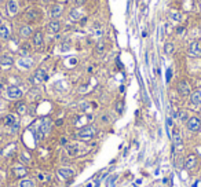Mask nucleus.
<instances>
[{
	"label": "nucleus",
	"instance_id": "nucleus-5",
	"mask_svg": "<svg viewBox=\"0 0 201 187\" xmlns=\"http://www.w3.org/2000/svg\"><path fill=\"white\" fill-rule=\"evenodd\" d=\"M6 94H7L8 99H19V98L22 96V90L15 87V85H10V87L7 88V91H6Z\"/></svg>",
	"mask_w": 201,
	"mask_h": 187
},
{
	"label": "nucleus",
	"instance_id": "nucleus-4",
	"mask_svg": "<svg viewBox=\"0 0 201 187\" xmlns=\"http://www.w3.org/2000/svg\"><path fill=\"white\" fill-rule=\"evenodd\" d=\"M186 127L190 132H197L200 131L201 128V120L199 117H190L187 121H186Z\"/></svg>",
	"mask_w": 201,
	"mask_h": 187
},
{
	"label": "nucleus",
	"instance_id": "nucleus-36",
	"mask_svg": "<svg viewBox=\"0 0 201 187\" xmlns=\"http://www.w3.org/2000/svg\"><path fill=\"white\" fill-rule=\"evenodd\" d=\"M142 36L146 37V36H147V32H146V30H143V32H142Z\"/></svg>",
	"mask_w": 201,
	"mask_h": 187
},
{
	"label": "nucleus",
	"instance_id": "nucleus-33",
	"mask_svg": "<svg viewBox=\"0 0 201 187\" xmlns=\"http://www.w3.org/2000/svg\"><path fill=\"white\" fill-rule=\"evenodd\" d=\"M123 108H124V105L121 102H117V105H116V110L119 112V113H123Z\"/></svg>",
	"mask_w": 201,
	"mask_h": 187
},
{
	"label": "nucleus",
	"instance_id": "nucleus-13",
	"mask_svg": "<svg viewBox=\"0 0 201 187\" xmlns=\"http://www.w3.org/2000/svg\"><path fill=\"white\" fill-rule=\"evenodd\" d=\"M185 167L187 169H193L197 167V157L194 154H189L185 158Z\"/></svg>",
	"mask_w": 201,
	"mask_h": 187
},
{
	"label": "nucleus",
	"instance_id": "nucleus-19",
	"mask_svg": "<svg viewBox=\"0 0 201 187\" xmlns=\"http://www.w3.org/2000/svg\"><path fill=\"white\" fill-rule=\"evenodd\" d=\"M32 33H33V29H32L31 26L23 25V26H21L19 28V36L21 37H29Z\"/></svg>",
	"mask_w": 201,
	"mask_h": 187
},
{
	"label": "nucleus",
	"instance_id": "nucleus-18",
	"mask_svg": "<svg viewBox=\"0 0 201 187\" xmlns=\"http://www.w3.org/2000/svg\"><path fill=\"white\" fill-rule=\"evenodd\" d=\"M190 102L191 105L194 106H201V92L200 91H196L190 95Z\"/></svg>",
	"mask_w": 201,
	"mask_h": 187
},
{
	"label": "nucleus",
	"instance_id": "nucleus-37",
	"mask_svg": "<svg viewBox=\"0 0 201 187\" xmlns=\"http://www.w3.org/2000/svg\"><path fill=\"white\" fill-rule=\"evenodd\" d=\"M85 187H94V183H88V185L85 186Z\"/></svg>",
	"mask_w": 201,
	"mask_h": 187
},
{
	"label": "nucleus",
	"instance_id": "nucleus-9",
	"mask_svg": "<svg viewBox=\"0 0 201 187\" xmlns=\"http://www.w3.org/2000/svg\"><path fill=\"white\" fill-rule=\"evenodd\" d=\"M40 18V11L37 8H29L25 13V19L29 21V22H33V21H37Z\"/></svg>",
	"mask_w": 201,
	"mask_h": 187
},
{
	"label": "nucleus",
	"instance_id": "nucleus-8",
	"mask_svg": "<svg viewBox=\"0 0 201 187\" xmlns=\"http://www.w3.org/2000/svg\"><path fill=\"white\" fill-rule=\"evenodd\" d=\"M47 79H48V75L44 69H37L33 75V83H36V84H41V83L47 81Z\"/></svg>",
	"mask_w": 201,
	"mask_h": 187
},
{
	"label": "nucleus",
	"instance_id": "nucleus-14",
	"mask_svg": "<svg viewBox=\"0 0 201 187\" xmlns=\"http://www.w3.org/2000/svg\"><path fill=\"white\" fill-rule=\"evenodd\" d=\"M62 14V6L61 4H52V7L50 8V17H51L52 19H57L58 17H59Z\"/></svg>",
	"mask_w": 201,
	"mask_h": 187
},
{
	"label": "nucleus",
	"instance_id": "nucleus-28",
	"mask_svg": "<svg viewBox=\"0 0 201 187\" xmlns=\"http://www.w3.org/2000/svg\"><path fill=\"white\" fill-rule=\"evenodd\" d=\"M176 117H179V120H181V121H187V120H189V117H187V112H186V110H181V112H178V113H176Z\"/></svg>",
	"mask_w": 201,
	"mask_h": 187
},
{
	"label": "nucleus",
	"instance_id": "nucleus-17",
	"mask_svg": "<svg viewBox=\"0 0 201 187\" xmlns=\"http://www.w3.org/2000/svg\"><path fill=\"white\" fill-rule=\"evenodd\" d=\"M48 29L52 33H58V32L61 30V22L58 19H52L51 22L48 23Z\"/></svg>",
	"mask_w": 201,
	"mask_h": 187
},
{
	"label": "nucleus",
	"instance_id": "nucleus-24",
	"mask_svg": "<svg viewBox=\"0 0 201 187\" xmlns=\"http://www.w3.org/2000/svg\"><path fill=\"white\" fill-rule=\"evenodd\" d=\"M174 51H175V46H174L172 43H170V41H168V43L164 44V52L167 55H172Z\"/></svg>",
	"mask_w": 201,
	"mask_h": 187
},
{
	"label": "nucleus",
	"instance_id": "nucleus-26",
	"mask_svg": "<svg viewBox=\"0 0 201 187\" xmlns=\"http://www.w3.org/2000/svg\"><path fill=\"white\" fill-rule=\"evenodd\" d=\"M19 187H35V183L31 179H22L19 182Z\"/></svg>",
	"mask_w": 201,
	"mask_h": 187
},
{
	"label": "nucleus",
	"instance_id": "nucleus-31",
	"mask_svg": "<svg viewBox=\"0 0 201 187\" xmlns=\"http://www.w3.org/2000/svg\"><path fill=\"white\" fill-rule=\"evenodd\" d=\"M21 160H22V161H25L26 164H29V162H31V158H29V156L26 153H22L21 154Z\"/></svg>",
	"mask_w": 201,
	"mask_h": 187
},
{
	"label": "nucleus",
	"instance_id": "nucleus-29",
	"mask_svg": "<svg viewBox=\"0 0 201 187\" xmlns=\"http://www.w3.org/2000/svg\"><path fill=\"white\" fill-rule=\"evenodd\" d=\"M26 110H28V109H26V105H25V103H19V105L17 106V112H18L19 114H25Z\"/></svg>",
	"mask_w": 201,
	"mask_h": 187
},
{
	"label": "nucleus",
	"instance_id": "nucleus-12",
	"mask_svg": "<svg viewBox=\"0 0 201 187\" xmlns=\"http://www.w3.org/2000/svg\"><path fill=\"white\" fill-rule=\"evenodd\" d=\"M65 150H66V156L68 157H76L79 154V151H80V147H79V144L72 143V144H66Z\"/></svg>",
	"mask_w": 201,
	"mask_h": 187
},
{
	"label": "nucleus",
	"instance_id": "nucleus-35",
	"mask_svg": "<svg viewBox=\"0 0 201 187\" xmlns=\"http://www.w3.org/2000/svg\"><path fill=\"white\" fill-rule=\"evenodd\" d=\"M61 143H62V144H66V139L62 138V139H61Z\"/></svg>",
	"mask_w": 201,
	"mask_h": 187
},
{
	"label": "nucleus",
	"instance_id": "nucleus-2",
	"mask_svg": "<svg viewBox=\"0 0 201 187\" xmlns=\"http://www.w3.org/2000/svg\"><path fill=\"white\" fill-rule=\"evenodd\" d=\"M94 136H95V127H92V125L83 127L80 131L77 132V138L83 139V140H90Z\"/></svg>",
	"mask_w": 201,
	"mask_h": 187
},
{
	"label": "nucleus",
	"instance_id": "nucleus-23",
	"mask_svg": "<svg viewBox=\"0 0 201 187\" xmlns=\"http://www.w3.org/2000/svg\"><path fill=\"white\" fill-rule=\"evenodd\" d=\"M171 136H172V140H174V144H175V146L181 144V132H179L178 128H174V131H172V133H171Z\"/></svg>",
	"mask_w": 201,
	"mask_h": 187
},
{
	"label": "nucleus",
	"instance_id": "nucleus-7",
	"mask_svg": "<svg viewBox=\"0 0 201 187\" xmlns=\"http://www.w3.org/2000/svg\"><path fill=\"white\" fill-rule=\"evenodd\" d=\"M178 92L179 95H182V96H189V95L191 94V85L189 84L187 81H181L178 84Z\"/></svg>",
	"mask_w": 201,
	"mask_h": 187
},
{
	"label": "nucleus",
	"instance_id": "nucleus-1",
	"mask_svg": "<svg viewBox=\"0 0 201 187\" xmlns=\"http://www.w3.org/2000/svg\"><path fill=\"white\" fill-rule=\"evenodd\" d=\"M50 129H51V120H48V118H44V120H41L39 123V127L36 128V138L41 140V139L44 138V136L47 135V133L50 132Z\"/></svg>",
	"mask_w": 201,
	"mask_h": 187
},
{
	"label": "nucleus",
	"instance_id": "nucleus-21",
	"mask_svg": "<svg viewBox=\"0 0 201 187\" xmlns=\"http://www.w3.org/2000/svg\"><path fill=\"white\" fill-rule=\"evenodd\" d=\"M13 63H14V59H13V56H10V55H3L2 58H0V65L4 67L11 66Z\"/></svg>",
	"mask_w": 201,
	"mask_h": 187
},
{
	"label": "nucleus",
	"instance_id": "nucleus-20",
	"mask_svg": "<svg viewBox=\"0 0 201 187\" xmlns=\"http://www.w3.org/2000/svg\"><path fill=\"white\" fill-rule=\"evenodd\" d=\"M13 173L15 177H23L28 175V169H26L25 167H15L13 169Z\"/></svg>",
	"mask_w": 201,
	"mask_h": 187
},
{
	"label": "nucleus",
	"instance_id": "nucleus-25",
	"mask_svg": "<svg viewBox=\"0 0 201 187\" xmlns=\"http://www.w3.org/2000/svg\"><path fill=\"white\" fill-rule=\"evenodd\" d=\"M170 18L174 21V22H181V19H182V15H181V13H178V11H170Z\"/></svg>",
	"mask_w": 201,
	"mask_h": 187
},
{
	"label": "nucleus",
	"instance_id": "nucleus-39",
	"mask_svg": "<svg viewBox=\"0 0 201 187\" xmlns=\"http://www.w3.org/2000/svg\"><path fill=\"white\" fill-rule=\"evenodd\" d=\"M43 2H44V3H47V2H50V0H43Z\"/></svg>",
	"mask_w": 201,
	"mask_h": 187
},
{
	"label": "nucleus",
	"instance_id": "nucleus-15",
	"mask_svg": "<svg viewBox=\"0 0 201 187\" xmlns=\"http://www.w3.org/2000/svg\"><path fill=\"white\" fill-rule=\"evenodd\" d=\"M58 173H59V176L62 179H70V177L75 176V171L70 168H61L59 171H58Z\"/></svg>",
	"mask_w": 201,
	"mask_h": 187
},
{
	"label": "nucleus",
	"instance_id": "nucleus-16",
	"mask_svg": "<svg viewBox=\"0 0 201 187\" xmlns=\"http://www.w3.org/2000/svg\"><path fill=\"white\" fill-rule=\"evenodd\" d=\"M11 36V30L8 25H0V39L2 40H8Z\"/></svg>",
	"mask_w": 201,
	"mask_h": 187
},
{
	"label": "nucleus",
	"instance_id": "nucleus-32",
	"mask_svg": "<svg viewBox=\"0 0 201 187\" xmlns=\"http://www.w3.org/2000/svg\"><path fill=\"white\" fill-rule=\"evenodd\" d=\"M117 179V175H113V177H109V180H108V187H113V183H114V180Z\"/></svg>",
	"mask_w": 201,
	"mask_h": 187
},
{
	"label": "nucleus",
	"instance_id": "nucleus-40",
	"mask_svg": "<svg viewBox=\"0 0 201 187\" xmlns=\"http://www.w3.org/2000/svg\"><path fill=\"white\" fill-rule=\"evenodd\" d=\"M0 22H2V18H0Z\"/></svg>",
	"mask_w": 201,
	"mask_h": 187
},
{
	"label": "nucleus",
	"instance_id": "nucleus-3",
	"mask_svg": "<svg viewBox=\"0 0 201 187\" xmlns=\"http://www.w3.org/2000/svg\"><path fill=\"white\" fill-rule=\"evenodd\" d=\"M3 123H4L6 127H8V128L11 129V132H17V129H18L19 124H18V118H17L15 114H7L4 118H3Z\"/></svg>",
	"mask_w": 201,
	"mask_h": 187
},
{
	"label": "nucleus",
	"instance_id": "nucleus-30",
	"mask_svg": "<svg viewBox=\"0 0 201 187\" xmlns=\"http://www.w3.org/2000/svg\"><path fill=\"white\" fill-rule=\"evenodd\" d=\"M171 79H172V69H171V67H168V69H167V75H165V81L170 83Z\"/></svg>",
	"mask_w": 201,
	"mask_h": 187
},
{
	"label": "nucleus",
	"instance_id": "nucleus-38",
	"mask_svg": "<svg viewBox=\"0 0 201 187\" xmlns=\"http://www.w3.org/2000/svg\"><path fill=\"white\" fill-rule=\"evenodd\" d=\"M2 91H3V87H2V85H0V95H2Z\"/></svg>",
	"mask_w": 201,
	"mask_h": 187
},
{
	"label": "nucleus",
	"instance_id": "nucleus-27",
	"mask_svg": "<svg viewBox=\"0 0 201 187\" xmlns=\"http://www.w3.org/2000/svg\"><path fill=\"white\" fill-rule=\"evenodd\" d=\"M70 17H72L73 19H80L81 18V11L80 10H77V8H73L72 11H70Z\"/></svg>",
	"mask_w": 201,
	"mask_h": 187
},
{
	"label": "nucleus",
	"instance_id": "nucleus-34",
	"mask_svg": "<svg viewBox=\"0 0 201 187\" xmlns=\"http://www.w3.org/2000/svg\"><path fill=\"white\" fill-rule=\"evenodd\" d=\"M85 3V0H76V6H79V7H80V6H83Z\"/></svg>",
	"mask_w": 201,
	"mask_h": 187
},
{
	"label": "nucleus",
	"instance_id": "nucleus-22",
	"mask_svg": "<svg viewBox=\"0 0 201 187\" xmlns=\"http://www.w3.org/2000/svg\"><path fill=\"white\" fill-rule=\"evenodd\" d=\"M33 46L37 47V48L43 46V33H41V32H36V33H35V36H33Z\"/></svg>",
	"mask_w": 201,
	"mask_h": 187
},
{
	"label": "nucleus",
	"instance_id": "nucleus-11",
	"mask_svg": "<svg viewBox=\"0 0 201 187\" xmlns=\"http://www.w3.org/2000/svg\"><path fill=\"white\" fill-rule=\"evenodd\" d=\"M189 54L191 56H201V44L199 41H193L189 46Z\"/></svg>",
	"mask_w": 201,
	"mask_h": 187
},
{
	"label": "nucleus",
	"instance_id": "nucleus-10",
	"mask_svg": "<svg viewBox=\"0 0 201 187\" xmlns=\"http://www.w3.org/2000/svg\"><path fill=\"white\" fill-rule=\"evenodd\" d=\"M33 63H35V61L32 58H29V56H22L18 61V66L21 69H31V67L33 66Z\"/></svg>",
	"mask_w": 201,
	"mask_h": 187
},
{
	"label": "nucleus",
	"instance_id": "nucleus-6",
	"mask_svg": "<svg viewBox=\"0 0 201 187\" xmlns=\"http://www.w3.org/2000/svg\"><path fill=\"white\" fill-rule=\"evenodd\" d=\"M6 11H7L8 17H15L18 14V3H17V0H8L7 6H6Z\"/></svg>",
	"mask_w": 201,
	"mask_h": 187
}]
</instances>
